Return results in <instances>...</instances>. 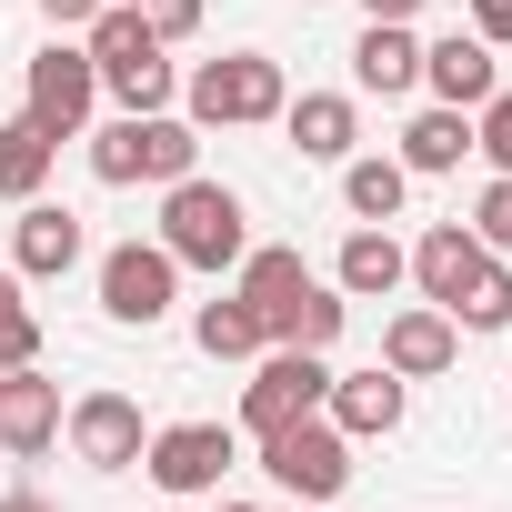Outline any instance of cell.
I'll return each mask as SVG.
<instances>
[{
  "instance_id": "1",
  "label": "cell",
  "mask_w": 512,
  "mask_h": 512,
  "mask_svg": "<svg viewBox=\"0 0 512 512\" xmlns=\"http://www.w3.org/2000/svg\"><path fill=\"white\" fill-rule=\"evenodd\" d=\"M241 302L262 322V342H292V352H322L342 332V302L302 272V251H241Z\"/></svg>"
},
{
  "instance_id": "2",
  "label": "cell",
  "mask_w": 512,
  "mask_h": 512,
  "mask_svg": "<svg viewBox=\"0 0 512 512\" xmlns=\"http://www.w3.org/2000/svg\"><path fill=\"white\" fill-rule=\"evenodd\" d=\"M161 251L191 272H221L241 262V201L221 181H171V211H161Z\"/></svg>"
},
{
  "instance_id": "3",
  "label": "cell",
  "mask_w": 512,
  "mask_h": 512,
  "mask_svg": "<svg viewBox=\"0 0 512 512\" xmlns=\"http://www.w3.org/2000/svg\"><path fill=\"white\" fill-rule=\"evenodd\" d=\"M191 121H161V111H131L91 141V171L101 181H191Z\"/></svg>"
},
{
  "instance_id": "4",
  "label": "cell",
  "mask_w": 512,
  "mask_h": 512,
  "mask_svg": "<svg viewBox=\"0 0 512 512\" xmlns=\"http://www.w3.org/2000/svg\"><path fill=\"white\" fill-rule=\"evenodd\" d=\"M262 472L282 482V492H302V502H332L342 482H352V452H342V422H282L272 442H262Z\"/></svg>"
},
{
  "instance_id": "5",
  "label": "cell",
  "mask_w": 512,
  "mask_h": 512,
  "mask_svg": "<svg viewBox=\"0 0 512 512\" xmlns=\"http://www.w3.org/2000/svg\"><path fill=\"white\" fill-rule=\"evenodd\" d=\"M272 111H282V61H262V51H231V61H211L191 81V121H211V131L272 121Z\"/></svg>"
},
{
  "instance_id": "6",
  "label": "cell",
  "mask_w": 512,
  "mask_h": 512,
  "mask_svg": "<svg viewBox=\"0 0 512 512\" xmlns=\"http://www.w3.org/2000/svg\"><path fill=\"white\" fill-rule=\"evenodd\" d=\"M332 392V372H322V352H292V342H272V362L251 372V392H241V432H282V422H302L312 402Z\"/></svg>"
},
{
  "instance_id": "7",
  "label": "cell",
  "mask_w": 512,
  "mask_h": 512,
  "mask_svg": "<svg viewBox=\"0 0 512 512\" xmlns=\"http://www.w3.org/2000/svg\"><path fill=\"white\" fill-rule=\"evenodd\" d=\"M171 272H181V262H171L161 241H151V251H141V241H121L111 262H101V312H111V322H131V332H151V322L171 312Z\"/></svg>"
},
{
  "instance_id": "8",
  "label": "cell",
  "mask_w": 512,
  "mask_h": 512,
  "mask_svg": "<svg viewBox=\"0 0 512 512\" xmlns=\"http://www.w3.org/2000/svg\"><path fill=\"white\" fill-rule=\"evenodd\" d=\"M91 91H101V71H91V51H71V41H51V51L31 61V111H21V121H41L51 141H71V131L91 121Z\"/></svg>"
},
{
  "instance_id": "9",
  "label": "cell",
  "mask_w": 512,
  "mask_h": 512,
  "mask_svg": "<svg viewBox=\"0 0 512 512\" xmlns=\"http://www.w3.org/2000/svg\"><path fill=\"white\" fill-rule=\"evenodd\" d=\"M231 462H241V442H231L221 422H171V432L151 442V482H161V492H221Z\"/></svg>"
},
{
  "instance_id": "10",
  "label": "cell",
  "mask_w": 512,
  "mask_h": 512,
  "mask_svg": "<svg viewBox=\"0 0 512 512\" xmlns=\"http://www.w3.org/2000/svg\"><path fill=\"white\" fill-rule=\"evenodd\" d=\"M71 442H81L91 472H131V462H141V402H131V392H91V402L71 412Z\"/></svg>"
},
{
  "instance_id": "11",
  "label": "cell",
  "mask_w": 512,
  "mask_h": 512,
  "mask_svg": "<svg viewBox=\"0 0 512 512\" xmlns=\"http://www.w3.org/2000/svg\"><path fill=\"white\" fill-rule=\"evenodd\" d=\"M51 432H61V382H41L31 362L0 372V442L11 452H51Z\"/></svg>"
},
{
  "instance_id": "12",
  "label": "cell",
  "mask_w": 512,
  "mask_h": 512,
  "mask_svg": "<svg viewBox=\"0 0 512 512\" xmlns=\"http://www.w3.org/2000/svg\"><path fill=\"white\" fill-rule=\"evenodd\" d=\"M422 81H432L452 111H482V101H492V41H482V31L432 41V51H422Z\"/></svg>"
},
{
  "instance_id": "13",
  "label": "cell",
  "mask_w": 512,
  "mask_h": 512,
  "mask_svg": "<svg viewBox=\"0 0 512 512\" xmlns=\"http://www.w3.org/2000/svg\"><path fill=\"white\" fill-rule=\"evenodd\" d=\"M482 262H492V251H482L462 221H432V231H422V251H412V272H422V292H432L442 312H452V292H462Z\"/></svg>"
},
{
  "instance_id": "14",
  "label": "cell",
  "mask_w": 512,
  "mask_h": 512,
  "mask_svg": "<svg viewBox=\"0 0 512 512\" xmlns=\"http://www.w3.org/2000/svg\"><path fill=\"white\" fill-rule=\"evenodd\" d=\"M352 71H362V91H382V101H392V91H412V81H422V41H412L402 21H372V31L352 41Z\"/></svg>"
},
{
  "instance_id": "15",
  "label": "cell",
  "mask_w": 512,
  "mask_h": 512,
  "mask_svg": "<svg viewBox=\"0 0 512 512\" xmlns=\"http://www.w3.org/2000/svg\"><path fill=\"white\" fill-rule=\"evenodd\" d=\"M452 362V312H402L392 332H382V372H402V382H432Z\"/></svg>"
},
{
  "instance_id": "16",
  "label": "cell",
  "mask_w": 512,
  "mask_h": 512,
  "mask_svg": "<svg viewBox=\"0 0 512 512\" xmlns=\"http://www.w3.org/2000/svg\"><path fill=\"white\" fill-rule=\"evenodd\" d=\"M332 422L342 432H392L402 422V372H352V382H332Z\"/></svg>"
},
{
  "instance_id": "17",
  "label": "cell",
  "mask_w": 512,
  "mask_h": 512,
  "mask_svg": "<svg viewBox=\"0 0 512 512\" xmlns=\"http://www.w3.org/2000/svg\"><path fill=\"white\" fill-rule=\"evenodd\" d=\"M51 131L41 121H0V201H41V181H51Z\"/></svg>"
},
{
  "instance_id": "18",
  "label": "cell",
  "mask_w": 512,
  "mask_h": 512,
  "mask_svg": "<svg viewBox=\"0 0 512 512\" xmlns=\"http://www.w3.org/2000/svg\"><path fill=\"white\" fill-rule=\"evenodd\" d=\"M71 262H81V211L31 201V211H21V272H41V282H51V272H71Z\"/></svg>"
},
{
  "instance_id": "19",
  "label": "cell",
  "mask_w": 512,
  "mask_h": 512,
  "mask_svg": "<svg viewBox=\"0 0 512 512\" xmlns=\"http://www.w3.org/2000/svg\"><path fill=\"white\" fill-rule=\"evenodd\" d=\"M292 141H302V161H342V151H352V101L302 91V101H292Z\"/></svg>"
},
{
  "instance_id": "20",
  "label": "cell",
  "mask_w": 512,
  "mask_h": 512,
  "mask_svg": "<svg viewBox=\"0 0 512 512\" xmlns=\"http://www.w3.org/2000/svg\"><path fill=\"white\" fill-rule=\"evenodd\" d=\"M462 151H472V121H462L452 101H442V111H422V121L402 131V171H452Z\"/></svg>"
},
{
  "instance_id": "21",
  "label": "cell",
  "mask_w": 512,
  "mask_h": 512,
  "mask_svg": "<svg viewBox=\"0 0 512 512\" xmlns=\"http://www.w3.org/2000/svg\"><path fill=\"white\" fill-rule=\"evenodd\" d=\"M402 272H412V262H402V241H392V231H352V241H342V292L372 302V292H392Z\"/></svg>"
},
{
  "instance_id": "22",
  "label": "cell",
  "mask_w": 512,
  "mask_h": 512,
  "mask_svg": "<svg viewBox=\"0 0 512 512\" xmlns=\"http://www.w3.org/2000/svg\"><path fill=\"white\" fill-rule=\"evenodd\" d=\"M201 352H211V362H251V352H262V322H251L241 292H231V302H201Z\"/></svg>"
},
{
  "instance_id": "23",
  "label": "cell",
  "mask_w": 512,
  "mask_h": 512,
  "mask_svg": "<svg viewBox=\"0 0 512 512\" xmlns=\"http://www.w3.org/2000/svg\"><path fill=\"white\" fill-rule=\"evenodd\" d=\"M402 191H412V171H402V161H352V171H342V201H352L362 221H392V211H402Z\"/></svg>"
},
{
  "instance_id": "24",
  "label": "cell",
  "mask_w": 512,
  "mask_h": 512,
  "mask_svg": "<svg viewBox=\"0 0 512 512\" xmlns=\"http://www.w3.org/2000/svg\"><path fill=\"white\" fill-rule=\"evenodd\" d=\"M452 322H462V332H502V322H512V272L482 262V272L452 292Z\"/></svg>"
},
{
  "instance_id": "25",
  "label": "cell",
  "mask_w": 512,
  "mask_h": 512,
  "mask_svg": "<svg viewBox=\"0 0 512 512\" xmlns=\"http://www.w3.org/2000/svg\"><path fill=\"white\" fill-rule=\"evenodd\" d=\"M472 241H482V251H512V171L482 191V211H472Z\"/></svg>"
},
{
  "instance_id": "26",
  "label": "cell",
  "mask_w": 512,
  "mask_h": 512,
  "mask_svg": "<svg viewBox=\"0 0 512 512\" xmlns=\"http://www.w3.org/2000/svg\"><path fill=\"white\" fill-rule=\"evenodd\" d=\"M472 151H492V161L512 171V91H492V101H482V121H472Z\"/></svg>"
},
{
  "instance_id": "27",
  "label": "cell",
  "mask_w": 512,
  "mask_h": 512,
  "mask_svg": "<svg viewBox=\"0 0 512 512\" xmlns=\"http://www.w3.org/2000/svg\"><path fill=\"white\" fill-rule=\"evenodd\" d=\"M21 362H41V322L31 312H0V372H21Z\"/></svg>"
},
{
  "instance_id": "28",
  "label": "cell",
  "mask_w": 512,
  "mask_h": 512,
  "mask_svg": "<svg viewBox=\"0 0 512 512\" xmlns=\"http://www.w3.org/2000/svg\"><path fill=\"white\" fill-rule=\"evenodd\" d=\"M141 21H151V31H161V41H181V31H191V21H201V0H141Z\"/></svg>"
},
{
  "instance_id": "29",
  "label": "cell",
  "mask_w": 512,
  "mask_h": 512,
  "mask_svg": "<svg viewBox=\"0 0 512 512\" xmlns=\"http://www.w3.org/2000/svg\"><path fill=\"white\" fill-rule=\"evenodd\" d=\"M472 31L482 41H512V0H472Z\"/></svg>"
},
{
  "instance_id": "30",
  "label": "cell",
  "mask_w": 512,
  "mask_h": 512,
  "mask_svg": "<svg viewBox=\"0 0 512 512\" xmlns=\"http://www.w3.org/2000/svg\"><path fill=\"white\" fill-rule=\"evenodd\" d=\"M41 11H51L61 31H91V11H101V0H41Z\"/></svg>"
},
{
  "instance_id": "31",
  "label": "cell",
  "mask_w": 512,
  "mask_h": 512,
  "mask_svg": "<svg viewBox=\"0 0 512 512\" xmlns=\"http://www.w3.org/2000/svg\"><path fill=\"white\" fill-rule=\"evenodd\" d=\"M362 11H372V21H412V11H422V0H362Z\"/></svg>"
},
{
  "instance_id": "32",
  "label": "cell",
  "mask_w": 512,
  "mask_h": 512,
  "mask_svg": "<svg viewBox=\"0 0 512 512\" xmlns=\"http://www.w3.org/2000/svg\"><path fill=\"white\" fill-rule=\"evenodd\" d=\"M0 512H51V502H41V492H11V502H0Z\"/></svg>"
},
{
  "instance_id": "33",
  "label": "cell",
  "mask_w": 512,
  "mask_h": 512,
  "mask_svg": "<svg viewBox=\"0 0 512 512\" xmlns=\"http://www.w3.org/2000/svg\"><path fill=\"white\" fill-rule=\"evenodd\" d=\"M0 312H21V282H11V272H0Z\"/></svg>"
},
{
  "instance_id": "34",
  "label": "cell",
  "mask_w": 512,
  "mask_h": 512,
  "mask_svg": "<svg viewBox=\"0 0 512 512\" xmlns=\"http://www.w3.org/2000/svg\"><path fill=\"white\" fill-rule=\"evenodd\" d=\"M211 512H251V502H211Z\"/></svg>"
}]
</instances>
